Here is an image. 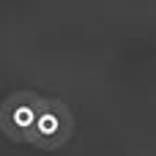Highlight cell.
Returning a JSON list of instances; mask_svg holds the SVG:
<instances>
[{
    "label": "cell",
    "mask_w": 156,
    "mask_h": 156,
    "mask_svg": "<svg viewBox=\"0 0 156 156\" xmlns=\"http://www.w3.org/2000/svg\"><path fill=\"white\" fill-rule=\"evenodd\" d=\"M44 96L36 90H14L0 101V132L11 143H27L33 140V129L38 123Z\"/></svg>",
    "instance_id": "obj_1"
},
{
    "label": "cell",
    "mask_w": 156,
    "mask_h": 156,
    "mask_svg": "<svg viewBox=\"0 0 156 156\" xmlns=\"http://www.w3.org/2000/svg\"><path fill=\"white\" fill-rule=\"evenodd\" d=\"M71 134H74V112H71V107L66 101H60V99H44L30 145H36L41 151H58L71 140Z\"/></svg>",
    "instance_id": "obj_2"
}]
</instances>
